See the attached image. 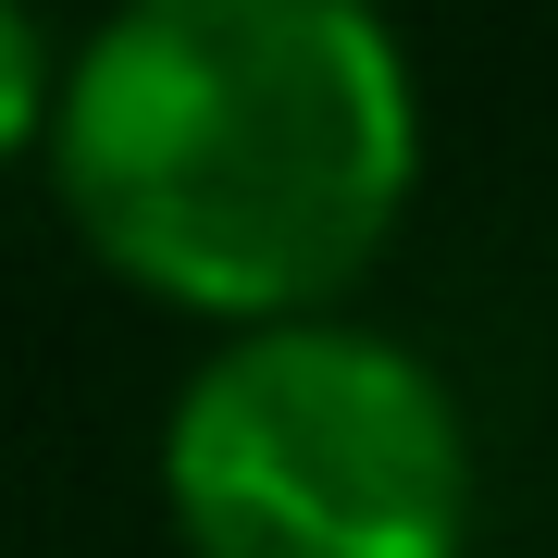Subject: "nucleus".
<instances>
[{"instance_id": "obj_2", "label": "nucleus", "mask_w": 558, "mask_h": 558, "mask_svg": "<svg viewBox=\"0 0 558 558\" xmlns=\"http://www.w3.org/2000/svg\"><path fill=\"white\" fill-rule=\"evenodd\" d=\"M161 509L186 558H459L472 422L385 323H248L161 410Z\"/></svg>"}, {"instance_id": "obj_1", "label": "nucleus", "mask_w": 558, "mask_h": 558, "mask_svg": "<svg viewBox=\"0 0 558 558\" xmlns=\"http://www.w3.org/2000/svg\"><path fill=\"white\" fill-rule=\"evenodd\" d=\"M75 236L199 323H311L398 236L422 87L360 0H124L62 62Z\"/></svg>"}, {"instance_id": "obj_3", "label": "nucleus", "mask_w": 558, "mask_h": 558, "mask_svg": "<svg viewBox=\"0 0 558 558\" xmlns=\"http://www.w3.org/2000/svg\"><path fill=\"white\" fill-rule=\"evenodd\" d=\"M50 112H62V62L38 38V13L0 0V161H13L25 137H50Z\"/></svg>"}]
</instances>
